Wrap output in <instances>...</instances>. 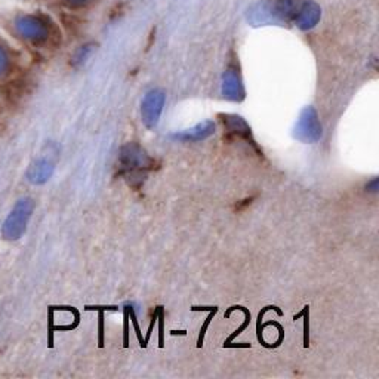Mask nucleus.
<instances>
[{"label": "nucleus", "instance_id": "obj_4", "mask_svg": "<svg viewBox=\"0 0 379 379\" xmlns=\"http://www.w3.org/2000/svg\"><path fill=\"white\" fill-rule=\"evenodd\" d=\"M52 171H54L52 162L47 160L46 157H40L34 163H31V166L27 171V180L36 185L45 184L47 180H49Z\"/></svg>", "mask_w": 379, "mask_h": 379}, {"label": "nucleus", "instance_id": "obj_8", "mask_svg": "<svg viewBox=\"0 0 379 379\" xmlns=\"http://www.w3.org/2000/svg\"><path fill=\"white\" fill-rule=\"evenodd\" d=\"M6 65H8L6 58H5V55L2 52H0V76L6 73Z\"/></svg>", "mask_w": 379, "mask_h": 379}, {"label": "nucleus", "instance_id": "obj_1", "mask_svg": "<svg viewBox=\"0 0 379 379\" xmlns=\"http://www.w3.org/2000/svg\"><path fill=\"white\" fill-rule=\"evenodd\" d=\"M33 209L34 201L30 197H24L17 201L2 225V235L5 240L15 242L21 239L27 230V222L31 217Z\"/></svg>", "mask_w": 379, "mask_h": 379}, {"label": "nucleus", "instance_id": "obj_5", "mask_svg": "<svg viewBox=\"0 0 379 379\" xmlns=\"http://www.w3.org/2000/svg\"><path fill=\"white\" fill-rule=\"evenodd\" d=\"M274 9H276V14L283 20L284 18L291 20V18H295L296 15V6L292 0H277Z\"/></svg>", "mask_w": 379, "mask_h": 379}, {"label": "nucleus", "instance_id": "obj_2", "mask_svg": "<svg viewBox=\"0 0 379 379\" xmlns=\"http://www.w3.org/2000/svg\"><path fill=\"white\" fill-rule=\"evenodd\" d=\"M122 163H123V168H126L127 171H134V169L142 171L146 169L147 166H151L153 160L147 156L144 150H141L135 144H129L122 151Z\"/></svg>", "mask_w": 379, "mask_h": 379}, {"label": "nucleus", "instance_id": "obj_9", "mask_svg": "<svg viewBox=\"0 0 379 379\" xmlns=\"http://www.w3.org/2000/svg\"><path fill=\"white\" fill-rule=\"evenodd\" d=\"M73 2L77 3V5H86L89 2H92V0H73Z\"/></svg>", "mask_w": 379, "mask_h": 379}, {"label": "nucleus", "instance_id": "obj_7", "mask_svg": "<svg viewBox=\"0 0 379 379\" xmlns=\"http://www.w3.org/2000/svg\"><path fill=\"white\" fill-rule=\"evenodd\" d=\"M239 308H240V310H242V311L245 313V316H246V320H245V323H243V325L240 326V329H237V330L234 332V334H233V335H231V337L229 338L227 343H230V342H231V341H233V339H234V338H235L237 335H240V334H242V332H243V329H246V327H247V325H249V322H251V314H249V313H247V310H245V308H243V307H239Z\"/></svg>", "mask_w": 379, "mask_h": 379}, {"label": "nucleus", "instance_id": "obj_6", "mask_svg": "<svg viewBox=\"0 0 379 379\" xmlns=\"http://www.w3.org/2000/svg\"><path fill=\"white\" fill-rule=\"evenodd\" d=\"M209 310H210V314L206 318V322H205V325H203V327H201V332H200V338H199V343H197L199 347H201V342H203V337H205V330L208 329V326L210 323V320L213 318V314H215L218 311V308L217 307H212V308H209Z\"/></svg>", "mask_w": 379, "mask_h": 379}, {"label": "nucleus", "instance_id": "obj_3", "mask_svg": "<svg viewBox=\"0 0 379 379\" xmlns=\"http://www.w3.org/2000/svg\"><path fill=\"white\" fill-rule=\"evenodd\" d=\"M320 15H322V10H320V6L316 2H305L301 9L296 12L295 18L301 30H310L318 22Z\"/></svg>", "mask_w": 379, "mask_h": 379}]
</instances>
